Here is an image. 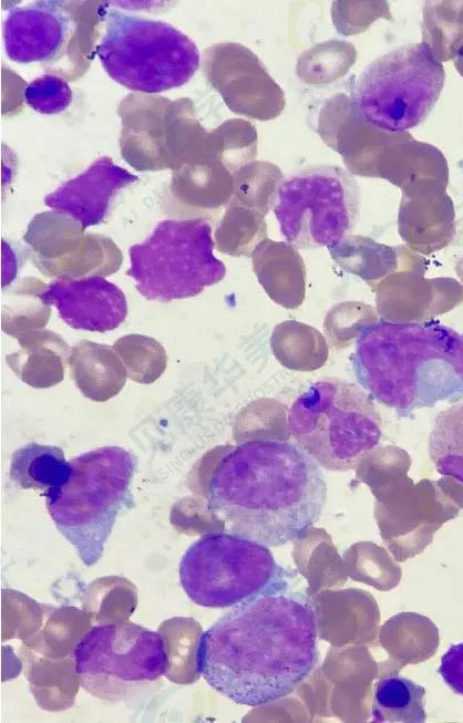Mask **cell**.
Here are the masks:
<instances>
[{
  "instance_id": "cell-1",
  "label": "cell",
  "mask_w": 463,
  "mask_h": 723,
  "mask_svg": "<svg viewBox=\"0 0 463 723\" xmlns=\"http://www.w3.org/2000/svg\"><path fill=\"white\" fill-rule=\"evenodd\" d=\"M317 613L302 593L250 598L204 631L196 669L230 701L251 707L288 695L318 663Z\"/></svg>"
},
{
  "instance_id": "cell-2",
  "label": "cell",
  "mask_w": 463,
  "mask_h": 723,
  "mask_svg": "<svg viewBox=\"0 0 463 723\" xmlns=\"http://www.w3.org/2000/svg\"><path fill=\"white\" fill-rule=\"evenodd\" d=\"M326 498L319 464L297 444L268 438L225 454L212 474L207 505L225 531L277 547L301 538Z\"/></svg>"
},
{
  "instance_id": "cell-3",
  "label": "cell",
  "mask_w": 463,
  "mask_h": 723,
  "mask_svg": "<svg viewBox=\"0 0 463 723\" xmlns=\"http://www.w3.org/2000/svg\"><path fill=\"white\" fill-rule=\"evenodd\" d=\"M356 343L350 362L358 383L400 416L463 397V333L434 320H379Z\"/></svg>"
},
{
  "instance_id": "cell-4",
  "label": "cell",
  "mask_w": 463,
  "mask_h": 723,
  "mask_svg": "<svg viewBox=\"0 0 463 723\" xmlns=\"http://www.w3.org/2000/svg\"><path fill=\"white\" fill-rule=\"evenodd\" d=\"M70 463L69 478L45 496L47 507L80 560L91 567L102 557L120 514L133 505L136 457L122 447L104 446Z\"/></svg>"
},
{
  "instance_id": "cell-5",
  "label": "cell",
  "mask_w": 463,
  "mask_h": 723,
  "mask_svg": "<svg viewBox=\"0 0 463 723\" xmlns=\"http://www.w3.org/2000/svg\"><path fill=\"white\" fill-rule=\"evenodd\" d=\"M288 426L319 465L337 472L356 468L382 434V419L371 396L336 379L310 384L292 403Z\"/></svg>"
},
{
  "instance_id": "cell-6",
  "label": "cell",
  "mask_w": 463,
  "mask_h": 723,
  "mask_svg": "<svg viewBox=\"0 0 463 723\" xmlns=\"http://www.w3.org/2000/svg\"><path fill=\"white\" fill-rule=\"evenodd\" d=\"M95 54L115 82L144 94L184 85L200 62L196 44L174 25L113 8Z\"/></svg>"
},
{
  "instance_id": "cell-7",
  "label": "cell",
  "mask_w": 463,
  "mask_h": 723,
  "mask_svg": "<svg viewBox=\"0 0 463 723\" xmlns=\"http://www.w3.org/2000/svg\"><path fill=\"white\" fill-rule=\"evenodd\" d=\"M178 577L194 603L227 608L287 590L291 574L276 561L267 546L233 533L214 531L186 549Z\"/></svg>"
},
{
  "instance_id": "cell-8",
  "label": "cell",
  "mask_w": 463,
  "mask_h": 723,
  "mask_svg": "<svg viewBox=\"0 0 463 723\" xmlns=\"http://www.w3.org/2000/svg\"><path fill=\"white\" fill-rule=\"evenodd\" d=\"M444 81V66L432 47L408 43L377 58L361 72L353 87V104L368 124L403 132L425 121Z\"/></svg>"
},
{
  "instance_id": "cell-9",
  "label": "cell",
  "mask_w": 463,
  "mask_h": 723,
  "mask_svg": "<svg viewBox=\"0 0 463 723\" xmlns=\"http://www.w3.org/2000/svg\"><path fill=\"white\" fill-rule=\"evenodd\" d=\"M214 248L206 219H165L146 240L130 248L126 275L148 300L192 298L225 278L226 266Z\"/></svg>"
},
{
  "instance_id": "cell-10",
  "label": "cell",
  "mask_w": 463,
  "mask_h": 723,
  "mask_svg": "<svg viewBox=\"0 0 463 723\" xmlns=\"http://www.w3.org/2000/svg\"><path fill=\"white\" fill-rule=\"evenodd\" d=\"M274 213L289 245L305 250L330 247L356 227L360 189L342 167L309 166L284 179Z\"/></svg>"
},
{
  "instance_id": "cell-11",
  "label": "cell",
  "mask_w": 463,
  "mask_h": 723,
  "mask_svg": "<svg viewBox=\"0 0 463 723\" xmlns=\"http://www.w3.org/2000/svg\"><path fill=\"white\" fill-rule=\"evenodd\" d=\"M74 670L91 694L117 700L143 682L164 675L168 668L164 638L131 622L90 629L74 649Z\"/></svg>"
},
{
  "instance_id": "cell-12",
  "label": "cell",
  "mask_w": 463,
  "mask_h": 723,
  "mask_svg": "<svg viewBox=\"0 0 463 723\" xmlns=\"http://www.w3.org/2000/svg\"><path fill=\"white\" fill-rule=\"evenodd\" d=\"M23 240L33 265L49 278H104L123 262L121 249L110 237L85 233L78 220L58 210L34 215Z\"/></svg>"
},
{
  "instance_id": "cell-13",
  "label": "cell",
  "mask_w": 463,
  "mask_h": 723,
  "mask_svg": "<svg viewBox=\"0 0 463 723\" xmlns=\"http://www.w3.org/2000/svg\"><path fill=\"white\" fill-rule=\"evenodd\" d=\"M426 265L402 252L400 268L372 288L381 320L421 323L434 320L463 301V285L451 277H425Z\"/></svg>"
},
{
  "instance_id": "cell-14",
  "label": "cell",
  "mask_w": 463,
  "mask_h": 723,
  "mask_svg": "<svg viewBox=\"0 0 463 723\" xmlns=\"http://www.w3.org/2000/svg\"><path fill=\"white\" fill-rule=\"evenodd\" d=\"M402 496V499L378 500L375 509L382 538L398 559L420 554L442 525L460 512L438 481L411 483Z\"/></svg>"
},
{
  "instance_id": "cell-15",
  "label": "cell",
  "mask_w": 463,
  "mask_h": 723,
  "mask_svg": "<svg viewBox=\"0 0 463 723\" xmlns=\"http://www.w3.org/2000/svg\"><path fill=\"white\" fill-rule=\"evenodd\" d=\"M74 31L70 1H35L18 7L7 16L4 50L9 59L19 63L60 62Z\"/></svg>"
},
{
  "instance_id": "cell-16",
  "label": "cell",
  "mask_w": 463,
  "mask_h": 723,
  "mask_svg": "<svg viewBox=\"0 0 463 723\" xmlns=\"http://www.w3.org/2000/svg\"><path fill=\"white\" fill-rule=\"evenodd\" d=\"M44 296L60 318L78 330L107 332L116 329L127 314L123 291L102 277L55 279L48 283Z\"/></svg>"
},
{
  "instance_id": "cell-17",
  "label": "cell",
  "mask_w": 463,
  "mask_h": 723,
  "mask_svg": "<svg viewBox=\"0 0 463 723\" xmlns=\"http://www.w3.org/2000/svg\"><path fill=\"white\" fill-rule=\"evenodd\" d=\"M136 180L137 176L103 156L48 194L44 204L71 216L85 228L95 226L105 219L116 195Z\"/></svg>"
},
{
  "instance_id": "cell-18",
  "label": "cell",
  "mask_w": 463,
  "mask_h": 723,
  "mask_svg": "<svg viewBox=\"0 0 463 723\" xmlns=\"http://www.w3.org/2000/svg\"><path fill=\"white\" fill-rule=\"evenodd\" d=\"M169 102L160 95L135 92L120 102V151L125 162L134 169H167L164 144L165 111Z\"/></svg>"
},
{
  "instance_id": "cell-19",
  "label": "cell",
  "mask_w": 463,
  "mask_h": 723,
  "mask_svg": "<svg viewBox=\"0 0 463 723\" xmlns=\"http://www.w3.org/2000/svg\"><path fill=\"white\" fill-rule=\"evenodd\" d=\"M203 70L233 112L256 118L264 115L258 91L267 76L251 51L232 42L212 45L204 52Z\"/></svg>"
},
{
  "instance_id": "cell-20",
  "label": "cell",
  "mask_w": 463,
  "mask_h": 723,
  "mask_svg": "<svg viewBox=\"0 0 463 723\" xmlns=\"http://www.w3.org/2000/svg\"><path fill=\"white\" fill-rule=\"evenodd\" d=\"M233 174L219 161L184 165L173 172L171 202L184 219L216 215L232 200Z\"/></svg>"
},
{
  "instance_id": "cell-21",
  "label": "cell",
  "mask_w": 463,
  "mask_h": 723,
  "mask_svg": "<svg viewBox=\"0 0 463 723\" xmlns=\"http://www.w3.org/2000/svg\"><path fill=\"white\" fill-rule=\"evenodd\" d=\"M253 270L267 296L286 309H297L306 297V266L297 248L265 239L250 255Z\"/></svg>"
},
{
  "instance_id": "cell-22",
  "label": "cell",
  "mask_w": 463,
  "mask_h": 723,
  "mask_svg": "<svg viewBox=\"0 0 463 723\" xmlns=\"http://www.w3.org/2000/svg\"><path fill=\"white\" fill-rule=\"evenodd\" d=\"M20 349L8 354L10 369L28 385L50 388L63 380L70 348L53 331L34 330L17 338Z\"/></svg>"
},
{
  "instance_id": "cell-23",
  "label": "cell",
  "mask_w": 463,
  "mask_h": 723,
  "mask_svg": "<svg viewBox=\"0 0 463 723\" xmlns=\"http://www.w3.org/2000/svg\"><path fill=\"white\" fill-rule=\"evenodd\" d=\"M69 366L81 393L97 402L115 396L127 378L125 365L113 347L89 340L71 349Z\"/></svg>"
},
{
  "instance_id": "cell-24",
  "label": "cell",
  "mask_w": 463,
  "mask_h": 723,
  "mask_svg": "<svg viewBox=\"0 0 463 723\" xmlns=\"http://www.w3.org/2000/svg\"><path fill=\"white\" fill-rule=\"evenodd\" d=\"M328 249L340 268L361 278L371 288L400 268L403 252L402 249L352 235Z\"/></svg>"
},
{
  "instance_id": "cell-25",
  "label": "cell",
  "mask_w": 463,
  "mask_h": 723,
  "mask_svg": "<svg viewBox=\"0 0 463 723\" xmlns=\"http://www.w3.org/2000/svg\"><path fill=\"white\" fill-rule=\"evenodd\" d=\"M270 349L282 366L300 372L322 368L329 355V344L322 333L296 320H286L275 326Z\"/></svg>"
},
{
  "instance_id": "cell-26",
  "label": "cell",
  "mask_w": 463,
  "mask_h": 723,
  "mask_svg": "<svg viewBox=\"0 0 463 723\" xmlns=\"http://www.w3.org/2000/svg\"><path fill=\"white\" fill-rule=\"evenodd\" d=\"M71 469L61 448L30 443L12 454L10 478L21 488L39 489L47 496L66 482Z\"/></svg>"
},
{
  "instance_id": "cell-27",
  "label": "cell",
  "mask_w": 463,
  "mask_h": 723,
  "mask_svg": "<svg viewBox=\"0 0 463 723\" xmlns=\"http://www.w3.org/2000/svg\"><path fill=\"white\" fill-rule=\"evenodd\" d=\"M47 287L35 277H23L9 287L1 307V328L7 334L18 338L45 327L51 314Z\"/></svg>"
},
{
  "instance_id": "cell-28",
  "label": "cell",
  "mask_w": 463,
  "mask_h": 723,
  "mask_svg": "<svg viewBox=\"0 0 463 723\" xmlns=\"http://www.w3.org/2000/svg\"><path fill=\"white\" fill-rule=\"evenodd\" d=\"M425 689L400 675L381 678L374 686L372 721L377 723H423Z\"/></svg>"
},
{
  "instance_id": "cell-29",
  "label": "cell",
  "mask_w": 463,
  "mask_h": 723,
  "mask_svg": "<svg viewBox=\"0 0 463 723\" xmlns=\"http://www.w3.org/2000/svg\"><path fill=\"white\" fill-rule=\"evenodd\" d=\"M264 217L261 213L230 200L215 228L216 249L234 257L250 256L267 237Z\"/></svg>"
},
{
  "instance_id": "cell-30",
  "label": "cell",
  "mask_w": 463,
  "mask_h": 723,
  "mask_svg": "<svg viewBox=\"0 0 463 723\" xmlns=\"http://www.w3.org/2000/svg\"><path fill=\"white\" fill-rule=\"evenodd\" d=\"M429 454L441 475L463 483V402L436 416L429 436Z\"/></svg>"
},
{
  "instance_id": "cell-31",
  "label": "cell",
  "mask_w": 463,
  "mask_h": 723,
  "mask_svg": "<svg viewBox=\"0 0 463 723\" xmlns=\"http://www.w3.org/2000/svg\"><path fill=\"white\" fill-rule=\"evenodd\" d=\"M284 176L279 168L264 162H251L233 174L232 200L266 215L275 206Z\"/></svg>"
},
{
  "instance_id": "cell-32",
  "label": "cell",
  "mask_w": 463,
  "mask_h": 723,
  "mask_svg": "<svg viewBox=\"0 0 463 723\" xmlns=\"http://www.w3.org/2000/svg\"><path fill=\"white\" fill-rule=\"evenodd\" d=\"M410 466L411 457L405 450L395 445H380L362 456L356 473L380 497L410 481L407 476Z\"/></svg>"
},
{
  "instance_id": "cell-33",
  "label": "cell",
  "mask_w": 463,
  "mask_h": 723,
  "mask_svg": "<svg viewBox=\"0 0 463 723\" xmlns=\"http://www.w3.org/2000/svg\"><path fill=\"white\" fill-rule=\"evenodd\" d=\"M123 361L127 376L135 382L148 384L165 371L167 357L163 345L153 338L127 334L113 344Z\"/></svg>"
},
{
  "instance_id": "cell-34",
  "label": "cell",
  "mask_w": 463,
  "mask_h": 723,
  "mask_svg": "<svg viewBox=\"0 0 463 723\" xmlns=\"http://www.w3.org/2000/svg\"><path fill=\"white\" fill-rule=\"evenodd\" d=\"M378 321L379 314L374 307L362 301H343L327 312L323 331L333 349L343 350L357 342L360 334Z\"/></svg>"
},
{
  "instance_id": "cell-35",
  "label": "cell",
  "mask_w": 463,
  "mask_h": 723,
  "mask_svg": "<svg viewBox=\"0 0 463 723\" xmlns=\"http://www.w3.org/2000/svg\"><path fill=\"white\" fill-rule=\"evenodd\" d=\"M72 95L66 80L52 73L33 80L24 91L25 103L42 114H58L66 110Z\"/></svg>"
},
{
  "instance_id": "cell-36",
  "label": "cell",
  "mask_w": 463,
  "mask_h": 723,
  "mask_svg": "<svg viewBox=\"0 0 463 723\" xmlns=\"http://www.w3.org/2000/svg\"><path fill=\"white\" fill-rule=\"evenodd\" d=\"M439 673L453 692L463 696V642L451 645L443 654Z\"/></svg>"
},
{
  "instance_id": "cell-37",
  "label": "cell",
  "mask_w": 463,
  "mask_h": 723,
  "mask_svg": "<svg viewBox=\"0 0 463 723\" xmlns=\"http://www.w3.org/2000/svg\"><path fill=\"white\" fill-rule=\"evenodd\" d=\"M438 484L449 495V497L461 508H463V483L455 481L450 476H443Z\"/></svg>"
}]
</instances>
